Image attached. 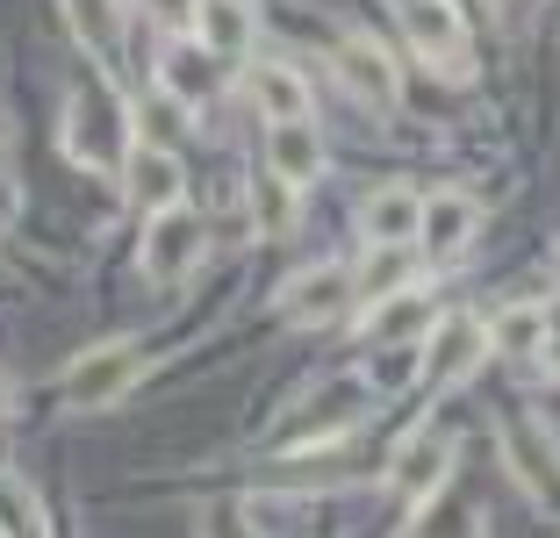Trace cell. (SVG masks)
Segmentation results:
<instances>
[{"instance_id": "cell-19", "label": "cell", "mask_w": 560, "mask_h": 538, "mask_svg": "<svg viewBox=\"0 0 560 538\" xmlns=\"http://www.w3.org/2000/svg\"><path fill=\"white\" fill-rule=\"evenodd\" d=\"M0 538H50L44 531V510H36V495L30 489H0Z\"/></svg>"}, {"instance_id": "cell-6", "label": "cell", "mask_w": 560, "mask_h": 538, "mask_svg": "<svg viewBox=\"0 0 560 538\" xmlns=\"http://www.w3.org/2000/svg\"><path fill=\"white\" fill-rule=\"evenodd\" d=\"M402 36L439 72H467V22L453 0H402Z\"/></svg>"}, {"instance_id": "cell-15", "label": "cell", "mask_w": 560, "mask_h": 538, "mask_svg": "<svg viewBox=\"0 0 560 538\" xmlns=\"http://www.w3.org/2000/svg\"><path fill=\"white\" fill-rule=\"evenodd\" d=\"M431 324H439V309H431L424 288H396V294H381L374 309H366V338H381V344H402V338H417V330H431Z\"/></svg>"}, {"instance_id": "cell-4", "label": "cell", "mask_w": 560, "mask_h": 538, "mask_svg": "<svg viewBox=\"0 0 560 538\" xmlns=\"http://www.w3.org/2000/svg\"><path fill=\"white\" fill-rule=\"evenodd\" d=\"M137 374H144V352H137V344H94V352H80L66 366V381H58V388H66L72 409H108Z\"/></svg>"}, {"instance_id": "cell-10", "label": "cell", "mask_w": 560, "mask_h": 538, "mask_svg": "<svg viewBox=\"0 0 560 538\" xmlns=\"http://www.w3.org/2000/svg\"><path fill=\"white\" fill-rule=\"evenodd\" d=\"M503 459H511V473L532 489V503L560 510V445L546 438L539 424H511L503 431Z\"/></svg>"}, {"instance_id": "cell-24", "label": "cell", "mask_w": 560, "mask_h": 538, "mask_svg": "<svg viewBox=\"0 0 560 538\" xmlns=\"http://www.w3.org/2000/svg\"><path fill=\"white\" fill-rule=\"evenodd\" d=\"M0 409H8V388H0Z\"/></svg>"}, {"instance_id": "cell-18", "label": "cell", "mask_w": 560, "mask_h": 538, "mask_svg": "<svg viewBox=\"0 0 560 538\" xmlns=\"http://www.w3.org/2000/svg\"><path fill=\"white\" fill-rule=\"evenodd\" d=\"M489 338H495V352H539L546 344V309L539 302H525V309H503L489 324Z\"/></svg>"}, {"instance_id": "cell-3", "label": "cell", "mask_w": 560, "mask_h": 538, "mask_svg": "<svg viewBox=\"0 0 560 538\" xmlns=\"http://www.w3.org/2000/svg\"><path fill=\"white\" fill-rule=\"evenodd\" d=\"M489 324H475V316H445V324H431V338H424V359H417V374H424V388L431 395H445V388H460L467 374H475L481 359H489Z\"/></svg>"}, {"instance_id": "cell-12", "label": "cell", "mask_w": 560, "mask_h": 538, "mask_svg": "<svg viewBox=\"0 0 560 538\" xmlns=\"http://www.w3.org/2000/svg\"><path fill=\"white\" fill-rule=\"evenodd\" d=\"M417 223H424V195H417V187H381V195H366V209H360V237L381 245V252L417 245Z\"/></svg>"}, {"instance_id": "cell-13", "label": "cell", "mask_w": 560, "mask_h": 538, "mask_svg": "<svg viewBox=\"0 0 560 538\" xmlns=\"http://www.w3.org/2000/svg\"><path fill=\"white\" fill-rule=\"evenodd\" d=\"M266 173H280L288 187H310L324 173V137H316L310 115L302 122H266Z\"/></svg>"}, {"instance_id": "cell-5", "label": "cell", "mask_w": 560, "mask_h": 538, "mask_svg": "<svg viewBox=\"0 0 560 538\" xmlns=\"http://www.w3.org/2000/svg\"><path fill=\"white\" fill-rule=\"evenodd\" d=\"M445 473H453V438H439V431H417V438L396 445V459H388V495L410 510H424L431 495L445 489Z\"/></svg>"}, {"instance_id": "cell-11", "label": "cell", "mask_w": 560, "mask_h": 538, "mask_svg": "<svg viewBox=\"0 0 560 538\" xmlns=\"http://www.w3.org/2000/svg\"><path fill=\"white\" fill-rule=\"evenodd\" d=\"M475 230H481V209L467 195H431L424 223H417V245H424L431 266H453L467 245H475Z\"/></svg>"}, {"instance_id": "cell-7", "label": "cell", "mask_w": 560, "mask_h": 538, "mask_svg": "<svg viewBox=\"0 0 560 538\" xmlns=\"http://www.w3.org/2000/svg\"><path fill=\"white\" fill-rule=\"evenodd\" d=\"M122 195H130L137 215H159V209H173V201H187L180 159H173L165 144H137L130 159H122Z\"/></svg>"}, {"instance_id": "cell-22", "label": "cell", "mask_w": 560, "mask_h": 538, "mask_svg": "<svg viewBox=\"0 0 560 538\" xmlns=\"http://www.w3.org/2000/svg\"><path fill=\"white\" fill-rule=\"evenodd\" d=\"M288 195H295V187H288L280 173L259 179V223H266V230H288V223H295V215H288Z\"/></svg>"}, {"instance_id": "cell-14", "label": "cell", "mask_w": 560, "mask_h": 538, "mask_svg": "<svg viewBox=\"0 0 560 538\" xmlns=\"http://www.w3.org/2000/svg\"><path fill=\"white\" fill-rule=\"evenodd\" d=\"M159 94L165 101H209L215 94V50L201 44V36L159 50Z\"/></svg>"}, {"instance_id": "cell-9", "label": "cell", "mask_w": 560, "mask_h": 538, "mask_svg": "<svg viewBox=\"0 0 560 538\" xmlns=\"http://www.w3.org/2000/svg\"><path fill=\"white\" fill-rule=\"evenodd\" d=\"M338 80L352 86V101H366V108H381V115L402 101L396 58H388L374 36H338Z\"/></svg>"}, {"instance_id": "cell-21", "label": "cell", "mask_w": 560, "mask_h": 538, "mask_svg": "<svg viewBox=\"0 0 560 538\" xmlns=\"http://www.w3.org/2000/svg\"><path fill=\"white\" fill-rule=\"evenodd\" d=\"M417 538H475V510H467V503H439V495H431Z\"/></svg>"}, {"instance_id": "cell-16", "label": "cell", "mask_w": 560, "mask_h": 538, "mask_svg": "<svg viewBox=\"0 0 560 538\" xmlns=\"http://www.w3.org/2000/svg\"><path fill=\"white\" fill-rule=\"evenodd\" d=\"M252 101L266 122H302L310 115V80L295 66H252Z\"/></svg>"}, {"instance_id": "cell-1", "label": "cell", "mask_w": 560, "mask_h": 538, "mask_svg": "<svg viewBox=\"0 0 560 538\" xmlns=\"http://www.w3.org/2000/svg\"><path fill=\"white\" fill-rule=\"evenodd\" d=\"M66 151L80 165H94V173H122V159H130V108H122L108 86H80L66 108Z\"/></svg>"}, {"instance_id": "cell-17", "label": "cell", "mask_w": 560, "mask_h": 538, "mask_svg": "<svg viewBox=\"0 0 560 538\" xmlns=\"http://www.w3.org/2000/svg\"><path fill=\"white\" fill-rule=\"evenodd\" d=\"M195 36L215 50V58H245L252 8H245V0H201V8H195Z\"/></svg>"}, {"instance_id": "cell-20", "label": "cell", "mask_w": 560, "mask_h": 538, "mask_svg": "<svg viewBox=\"0 0 560 538\" xmlns=\"http://www.w3.org/2000/svg\"><path fill=\"white\" fill-rule=\"evenodd\" d=\"M66 8H72V30L86 36V50L116 44V0H66Z\"/></svg>"}, {"instance_id": "cell-2", "label": "cell", "mask_w": 560, "mask_h": 538, "mask_svg": "<svg viewBox=\"0 0 560 538\" xmlns=\"http://www.w3.org/2000/svg\"><path fill=\"white\" fill-rule=\"evenodd\" d=\"M201 252H209V223H201L187 201H173V209H159L144 223V245H137V266H144L151 280H187L201 266Z\"/></svg>"}, {"instance_id": "cell-23", "label": "cell", "mask_w": 560, "mask_h": 538, "mask_svg": "<svg viewBox=\"0 0 560 538\" xmlns=\"http://www.w3.org/2000/svg\"><path fill=\"white\" fill-rule=\"evenodd\" d=\"M201 538H252V517L237 503H209V517H201Z\"/></svg>"}, {"instance_id": "cell-8", "label": "cell", "mask_w": 560, "mask_h": 538, "mask_svg": "<svg viewBox=\"0 0 560 538\" xmlns=\"http://www.w3.org/2000/svg\"><path fill=\"white\" fill-rule=\"evenodd\" d=\"M352 309V273L346 266H310V273H295L288 288H280V316L288 324H338V316Z\"/></svg>"}]
</instances>
